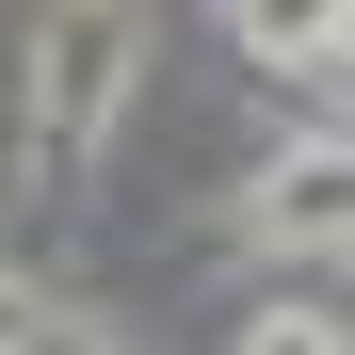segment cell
Wrapping results in <instances>:
<instances>
[{
  "instance_id": "obj_1",
  "label": "cell",
  "mask_w": 355,
  "mask_h": 355,
  "mask_svg": "<svg viewBox=\"0 0 355 355\" xmlns=\"http://www.w3.org/2000/svg\"><path fill=\"white\" fill-rule=\"evenodd\" d=\"M130 49L146 17H49L33 33V81H17V194L49 210V178H97L113 113H130Z\"/></svg>"
},
{
  "instance_id": "obj_2",
  "label": "cell",
  "mask_w": 355,
  "mask_h": 355,
  "mask_svg": "<svg viewBox=\"0 0 355 355\" xmlns=\"http://www.w3.org/2000/svg\"><path fill=\"white\" fill-rule=\"evenodd\" d=\"M339 210H355V194H339V146H307V162H275V178H259V243H307V259H323V243H339Z\"/></svg>"
},
{
  "instance_id": "obj_4",
  "label": "cell",
  "mask_w": 355,
  "mask_h": 355,
  "mask_svg": "<svg viewBox=\"0 0 355 355\" xmlns=\"http://www.w3.org/2000/svg\"><path fill=\"white\" fill-rule=\"evenodd\" d=\"M243 355H339V307H323V291H291V307L243 323Z\"/></svg>"
},
{
  "instance_id": "obj_5",
  "label": "cell",
  "mask_w": 355,
  "mask_h": 355,
  "mask_svg": "<svg viewBox=\"0 0 355 355\" xmlns=\"http://www.w3.org/2000/svg\"><path fill=\"white\" fill-rule=\"evenodd\" d=\"M17 355H113V339H97V323H49V307H33V323H17Z\"/></svg>"
},
{
  "instance_id": "obj_3",
  "label": "cell",
  "mask_w": 355,
  "mask_h": 355,
  "mask_svg": "<svg viewBox=\"0 0 355 355\" xmlns=\"http://www.w3.org/2000/svg\"><path fill=\"white\" fill-rule=\"evenodd\" d=\"M243 49L275 81H307V97H339V17H243Z\"/></svg>"
}]
</instances>
